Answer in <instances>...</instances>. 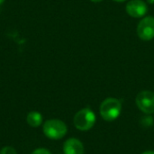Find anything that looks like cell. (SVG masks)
<instances>
[{"instance_id": "16", "label": "cell", "mask_w": 154, "mask_h": 154, "mask_svg": "<svg viewBox=\"0 0 154 154\" xmlns=\"http://www.w3.org/2000/svg\"><path fill=\"white\" fill-rule=\"evenodd\" d=\"M4 2H5V0H0V5H1Z\"/></svg>"}, {"instance_id": "10", "label": "cell", "mask_w": 154, "mask_h": 154, "mask_svg": "<svg viewBox=\"0 0 154 154\" xmlns=\"http://www.w3.org/2000/svg\"><path fill=\"white\" fill-rule=\"evenodd\" d=\"M0 154H17L16 151L11 146H5L0 150Z\"/></svg>"}, {"instance_id": "6", "label": "cell", "mask_w": 154, "mask_h": 154, "mask_svg": "<svg viewBox=\"0 0 154 154\" xmlns=\"http://www.w3.org/2000/svg\"><path fill=\"white\" fill-rule=\"evenodd\" d=\"M126 13L134 18H141L145 16L148 12L146 2L143 0H130L125 6Z\"/></svg>"}, {"instance_id": "14", "label": "cell", "mask_w": 154, "mask_h": 154, "mask_svg": "<svg viewBox=\"0 0 154 154\" xmlns=\"http://www.w3.org/2000/svg\"><path fill=\"white\" fill-rule=\"evenodd\" d=\"M147 3H149V4L152 5V4H154V0H147Z\"/></svg>"}, {"instance_id": "15", "label": "cell", "mask_w": 154, "mask_h": 154, "mask_svg": "<svg viewBox=\"0 0 154 154\" xmlns=\"http://www.w3.org/2000/svg\"><path fill=\"white\" fill-rule=\"evenodd\" d=\"M115 2H118V3H123V2H125V1H126V0H114Z\"/></svg>"}, {"instance_id": "3", "label": "cell", "mask_w": 154, "mask_h": 154, "mask_svg": "<svg viewBox=\"0 0 154 154\" xmlns=\"http://www.w3.org/2000/svg\"><path fill=\"white\" fill-rule=\"evenodd\" d=\"M96 120V115L90 108H83L77 112L73 123L77 129L80 131H88L95 125Z\"/></svg>"}, {"instance_id": "4", "label": "cell", "mask_w": 154, "mask_h": 154, "mask_svg": "<svg viewBox=\"0 0 154 154\" xmlns=\"http://www.w3.org/2000/svg\"><path fill=\"white\" fill-rule=\"evenodd\" d=\"M138 108L147 115L154 113V92L150 90L141 91L135 99Z\"/></svg>"}, {"instance_id": "7", "label": "cell", "mask_w": 154, "mask_h": 154, "mask_svg": "<svg viewBox=\"0 0 154 154\" xmlns=\"http://www.w3.org/2000/svg\"><path fill=\"white\" fill-rule=\"evenodd\" d=\"M64 154H84L83 143L76 138L68 139L63 144Z\"/></svg>"}, {"instance_id": "13", "label": "cell", "mask_w": 154, "mask_h": 154, "mask_svg": "<svg viewBox=\"0 0 154 154\" xmlns=\"http://www.w3.org/2000/svg\"><path fill=\"white\" fill-rule=\"evenodd\" d=\"M91 2H94V3H99V2H102L103 0H90Z\"/></svg>"}, {"instance_id": "11", "label": "cell", "mask_w": 154, "mask_h": 154, "mask_svg": "<svg viewBox=\"0 0 154 154\" xmlns=\"http://www.w3.org/2000/svg\"><path fill=\"white\" fill-rule=\"evenodd\" d=\"M32 154H51V152L45 148H38V149L34 150L32 152Z\"/></svg>"}, {"instance_id": "5", "label": "cell", "mask_w": 154, "mask_h": 154, "mask_svg": "<svg viewBox=\"0 0 154 154\" xmlns=\"http://www.w3.org/2000/svg\"><path fill=\"white\" fill-rule=\"evenodd\" d=\"M137 34L143 41H151L154 38V17L145 16L137 25Z\"/></svg>"}, {"instance_id": "8", "label": "cell", "mask_w": 154, "mask_h": 154, "mask_svg": "<svg viewBox=\"0 0 154 154\" xmlns=\"http://www.w3.org/2000/svg\"><path fill=\"white\" fill-rule=\"evenodd\" d=\"M42 116L37 111H31L28 113L26 122L31 127H39L42 124Z\"/></svg>"}, {"instance_id": "9", "label": "cell", "mask_w": 154, "mask_h": 154, "mask_svg": "<svg viewBox=\"0 0 154 154\" xmlns=\"http://www.w3.org/2000/svg\"><path fill=\"white\" fill-rule=\"evenodd\" d=\"M152 123H153V118L152 116H145V117H143L142 121H141V124L143 125V126H152Z\"/></svg>"}, {"instance_id": "12", "label": "cell", "mask_w": 154, "mask_h": 154, "mask_svg": "<svg viewBox=\"0 0 154 154\" xmlns=\"http://www.w3.org/2000/svg\"><path fill=\"white\" fill-rule=\"evenodd\" d=\"M142 154H154V151H147V152H144Z\"/></svg>"}, {"instance_id": "1", "label": "cell", "mask_w": 154, "mask_h": 154, "mask_svg": "<svg viewBox=\"0 0 154 154\" xmlns=\"http://www.w3.org/2000/svg\"><path fill=\"white\" fill-rule=\"evenodd\" d=\"M121 101L114 97H108L105 99L100 106V115L102 118L107 122L115 121L117 119L121 114Z\"/></svg>"}, {"instance_id": "2", "label": "cell", "mask_w": 154, "mask_h": 154, "mask_svg": "<svg viewBox=\"0 0 154 154\" xmlns=\"http://www.w3.org/2000/svg\"><path fill=\"white\" fill-rule=\"evenodd\" d=\"M42 130L45 136L49 139L60 140L66 135L68 127L66 124L60 119H50L43 124Z\"/></svg>"}]
</instances>
